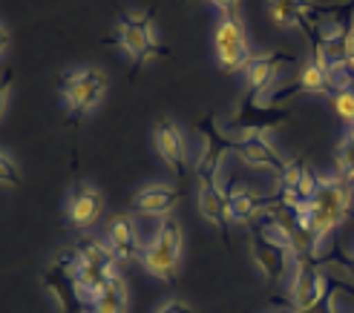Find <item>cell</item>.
<instances>
[{"label": "cell", "instance_id": "obj_1", "mask_svg": "<svg viewBox=\"0 0 354 313\" xmlns=\"http://www.w3.org/2000/svg\"><path fill=\"white\" fill-rule=\"evenodd\" d=\"M351 190L354 187L337 172L334 179H320V187H317L311 201L294 204L288 210L294 213V219L303 224V228H308L317 236V241H323L346 221V216L351 210Z\"/></svg>", "mask_w": 354, "mask_h": 313}, {"label": "cell", "instance_id": "obj_2", "mask_svg": "<svg viewBox=\"0 0 354 313\" xmlns=\"http://www.w3.org/2000/svg\"><path fill=\"white\" fill-rule=\"evenodd\" d=\"M182 245H185V233L179 228V221L165 216L156 230V239L141 250V265H145V270L150 276L162 279L165 285H176L179 282Z\"/></svg>", "mask_w": 354, "mask_h": 313}, {"label": "cell", "instance_id": "obj_3", "mask_svg": "<svg viewBox=\"0 0 354 313\" xmlns=\"http://www.w3.org/2000/svg\"><path fill=\"white\" fill-rule=\"evenodd\" d=\"M58 90L66 101L69 121L78 124L86 112L95 110V103L104 98V92H107V75H104L101 69L81 66V69H73V72L61 75Z\"/></svg>", "mask_w": 354, "mask_h": 313}, {"label": "cell", "instance_id": "obj_4", "mask_svg": "<svg viewBox=\"0 0 354 313\" xmlns=\"http://www.w3.org/2000/svg\"><path fill=\"white\" fill-rule=\"evenodd\" d=\"M118 43L133 58L130 75H136L150 58L165 55V46H158L153 38V9L145 14H121L118 17Z\"/></svg>", "mask_w": 354, "mask_h": 313}, {"label": "cell", "instance_id": "obj_5", "mask_svg": "<svg viewBox=\"0 0 354 313\" xmlns=\"http://www.w3.org/2000/svg\"><path fill=\"white\" fill-rule=\"evenodd\" d=\"M214 52H216V63L225 75L242 72L251 61V49H248V34L239 21V14H219L216 32H214Z\"/></svg>", "mask_w": 354, "mask_h": 313}, {"label": "cell", "instance_id": "obj_6", "mask_svg": "<svg viewBox=\"0 0 354 313\" xmlns=\"http://www.w3.org/2000/svg\"><path fill=\"white\" fill-rule=\"evenodd\" d=\"M328 290L331 285L320 262L317 259H297L294 276H291V299H294L297 313H308L311 307H317L326 299Z\"/></svg>", "mask_w": 354, "mask_h": 313}, {"label": "cell", "instance_id": "obj_7", "mask_svg": "<svg viewBox=\"0 0 354 313\" xmlns=\"http://www.w3.org/2000/svg\"><path fill=\"white\" fill-rule=\"evenodd\" d=\"M231 150L254 170H268V172H277V176L288 170V161L279 159V152L268 144L265 132H245L239 138H231Z\"/></svg>", "mask_w": 354, "mask_h": 313}, {"label": "cell", "instance_id": "obj_8", "mask_svg": "<svg viewBox=\"0 0 354 313\" xmlns=\"http://www.w3.org/2000/svg\"><path fill=\"white\" fill-rule=\"evenodd\" d=\"M251 253H254V262L257 267L262 270V276L268 279L271 285H277L282 276L288 273L291 262H294V253L288 245H282V241L265 236L259 228L254 230V241H251Z\"/></svg>", "mask_w": 354, "mask_h": 313}, {"label": "cell", "instance_id": "obj_9", "mask_svg": "<svg viewBox=\"0 0 354 313\" xmlns=\"http://www.w3.org/2000/svg\"><path fill=\"white\" fill-rule=\"evenodd\" d=\"M104 213V199L95 187L90 184H75L73 196L66 201V224L73 230H86L101 219Z\"/></svg>", "mask_w": 354, "mask_h": 313}, {"label": "cell", "instance_id": "obj_10", "mask_svg": "<svg viewBox=\"0 0 354 313\" xmlns=\"http://www.w3.org/2000/svg\"><path fill=\"white\" fill-rule=\"evenodd\" d=\"M294 58L291 55H282V52H268V55H251L248 66L242 69L245 72V81H248V98H259L265 95L274 86L277 75H279V66L282 63H291Z\"/></svg>", "mask_w": 354, "mask_h": 313}, {"label": "cell", "instance_id": "obj_11", "mask_svg": "<svg viewBox=\"0 0 354 313\" xmlns=\"http://www.w3.org/2000/svg\"><path fill=\"white\" fill-rule=\"evenodd\" d=\"M199 213L210 221L227 241V193L219 187V176H199Z\"/></svg>", "mask_w": 354, "mask_h": 313}, {"label": "cell", "instance_id": "obj_12", "mask_svg": "<svg viewBox=\"0 0 354 313\" xmlns=\"http://www.w3.org/2000/svg\"><path fill=\"white\" fill-rule=\"evenodd\" d=\"M107 245L115 256L118 265H130L136 259H141V239H138V230H136V221L127 216V213H118L110 228H107Z\"/></svg>", "mask_w": 354, "mask_h": 313}, {"label": "cell", "instance_id": "obj_13", "mask_svg": "<svg viewBox=\"0 0 354 313\" xmlns=\"http://www.w3.org/2000/svg\"><path fill=\"white\" fill-rule=\"evenodd\" d=\"M153 141H156L158 155H162V161L182 179L185 167H187V144H185L182 130L176 127L173 121H158L153 130Z\"/></svg>", "mask_w": 354, "mask_h": 313}, {"label": "cell", "instance_id": "obj_14", "mask_svg": "<svg viewBox=\"0 0 354 313\" xmlns=\"http://www.w3.org/2000/svg\"><path fill=\"white\" fill-rule=\"evenodd\" d=\"M268 12L277 26H303L308 34H317L311 21L320 14V6L314 0H268Z\"/></svg>", "mask_w": 354, "mask_h": 313}, {"label": "cell", "instance_id": "obj_15", "mask_svg": "<svg viewBox=\"0 0 354 313\" xmlns=\"http://www.w3.org/2000/svg\"><path fill=\"white\" fill-rule=\"evenodd\" d=\"M182 193L176 187H167V184H147L141 187L138 193L133 196L130 207L136 213H145V216H167L176 204H179Z\"/></svg>", "mask_w": 354, "mask_h": 313}, {"label": "cell", "instance_id": "obj_16", "mask_svg": "<svg viewBox=\"0 0 354 313\" xmlns=\"http://www.w3.org/2000/svg\"><path fill=\"white\" fill-rule=\"evenodd\" d=\"M291 112L288 110H277V107H259V103L254 101V98H248L245 95V101H242V110H239V115L231 121L234 127H239V130H245V132H265V130H271V127H277V124H282Z\"/></svg>", "mask_w": 354, "mask_h": 313}, {"label": "cell", "instance_id": "obj_17", "mask_svg": "<svg viewBox=\"0 0 354 313\" xmlns=\"http://www.w3.org/2000/svg\"><path fill=\"white\" fill-rule=\"evenodd\" d=\"M73 287H75V296L81 299V302H86V305H93L95 302V296L104 290V285L107 282H113V279H118V270H101V267H93V265H86V262H81V256H78V265L73 267Z\"/></svg>", "mask_w": 354, "mask_h": 313}, {"label": "cell", "instance_id": "obj_18", "mask_svg": "<svg viewBox=\"0 0 354 313\" xmlns=\"http://www.w3.org/2000/svg\"><path fill=\"white\" fill-rule=\"evenodd\" d=\"M340 86H343V78H337L317 58H308L303 63V72H299V78H297V90L308 92V95H331L334 98L340 92Z\"/></svg>", "mask_w": 354, "mask_h": 313}, {"label": "cell", "instance_id": "obj_19", "mask_svg": "<svg viewBox=\"0 0 354 313\" xmlns=\"http://www.w3.org/2000/svg\"><path fill=\"white\" fill-rule=\"evenodd\" d=\"M279 196L274 199H265L259 193H254V190H248V187H239L234 190V193H227V219L231 221H251L257 216H262L265 210H268L271 204H277Z\"/></svg>", "mask_w": 354, "mask_h": 313}, {"label": "cell", "instance_id": "obj_20", "mask_svg": "<svg viewBox=\"0 0 354 313\" xmlns=\"http://www.w3.org/2000/svg\"><path fill=\"white\" fill-rule=\"evenodd\" d=\"M44 282H46V290L52 293V296H55V302H58V307H61L64 313H81V307H78L81 299L75 296L73 276H69L58 262L44 273Z\"/></svg>", "mask_w": 354, "mask_h": 313}, {"label": "cell", "instance_id": "obj_21", "mask_svg": "<svg viewBox=\"0 0 354 313\" xmlns=\"http://www.w3.org/2000/svg\"><path fill=\"white\" fill-rule=\"evenodd\" d=\"M90 313H127V285L121 276L104 285V290L90 305Z\"/></svg>", "mask_w": 354, "mask_h": 313}, {"label": "cell", "instance_id": "obj_22", "mask_svg": "<svg viewBox=\"0 0 354 313\" xmlns=\"http://www.w3.org/2000/svg\"><path fill=\"white\" fill-rule=\"evenodd\" d=\"M81 262L93 265V267H101V270H118V262L110 250L107 241H98V239H81L75 245Z\"/></svg>", "mask_w": 354, "mask_h": 313}, {"label": "cell", "instance_id": "obj_23", "mask_svg": "<svg viewBox=\"0 0 354 313\" xmlns=\"http://www.w3.org/2000/svg\"><path fill=\"white\" fill-rule=\"evenodd\" d=\"M337 172L354 187V130H348V135L340 141V150H337Z\"/></svg>", "mask_w": 354, "mask_h": 313}, {"label": "cell", "instance_id": "obj_24", "mask_svg": "<svg viewBox=\"0 0 354 313\" xmlns=\"http://www.w3.org/2000/svg\"><path fill=\"white\" fill-rule=\"evenodd\" d=\"M334 110H337V115L354 130V81L340 86V92L334 95Z\"/></svg>", "mask_w": 354, "mask_h": 313}, {"label": "cell", "instance_id": "obj_25", "mask_svg": "<svg viewBox=\"0 0 354 313\" xmlns=\"http://www.w3.org/2000/svg\"><path fill=\"white\" fill-rule=\"evenodd\" d=\"M0 187H21V170L15 167V161L9 155L0 152Z\"/></svg>", "mask_w": 354, "mask_h": 313}, {"label": "cell", "instance_id": "obj_26", "mask_svg": "<svg viewBox=\"0 0 354 313\" xmlns=\"http://www.w3.org/2000/svg\"><path fill=\"white\" fill-rule=\"evenodd\" d=\"M12 83H15V75H12V72L0 75V115H3V110H6V98H9Z\"/></svg>", "mask_w": 354, "mask_h": 313}, {"label": "cell", "instance_id": "obj_27", "mask_svg": "<svg viewBox=\"0 0 354 313\" xmlns=\"http://www.w3.org/2000/svg\"><path fill=\"white\" fill-rule=\"evenodd\" d=\"M156 313H193V307H187V305L179 302V299H173V302H165Z\"/></svg>", "mask_w": 354, "mask_h": 313}, {"label": "cell", "instance_id": "obj_28", "mask_svg": "<svg viewBox=\"0 0 354 313\" xmlns=\"http://www.w3.org/2000/svg\"><path fill=\"white\" fill-rule=\"evenodd\" d=\"M207 3H214L219 9V14H234L236 6H239V0H207Z\"/></svg>", "mask_w": 354, "mask_h": 313}, {"label": "cell", "instance_id": "obj_29", "mask_svg": "<svg viewBox=\"0 0 354 313\" xmlns=\"http://www.w3.org/2000/svg\"><path fill=\"white\" fill-rule=\"evenodd\" d=\"M348 69L354 72V23H351V32H348Z\"/></svg>", "mask_w": 354, "mask_h": 313}, {"label": "cell", "instance_id": "obj_30", "mask_svg": "<svg viewBox=\"0 0 354 313\" xmlns=\"http://www.w3.org/2000/svg\"><path fill=\"white\" fill-rule=\"evenodd\" d=\"M9 49V29L6 26H0V55Z\"/></svg>", "mask_w": 354, "mask_h": 313}, {"label": "cell", "instance_id": "obj_31", "mask_svg": "<svg viewBox=\"0 0 354 313\" xmlns=\"http://www.w3.org/2000/svg\"><path fill=\"white\" fill-rule=\"evenodd\" d=\"M343 265H346V267H348V273L354 276V253H351L348 259H343Z\"/></svg>", "mask_w": 354, "mask_h": 313}, {"label": "cell", "instance_id": "obj_32", "mask_svg": "<svg viewBox=\"0 0 354 313\" xmlns=\"http://www.w3.org/2000/svg\"><path fill=\"white\" fill-rule=\"evenodd\" d=\"M81 313H90V310H81Z\"/></svg>", "mask_w": 354, "mask_h": 313}]
</instances>
